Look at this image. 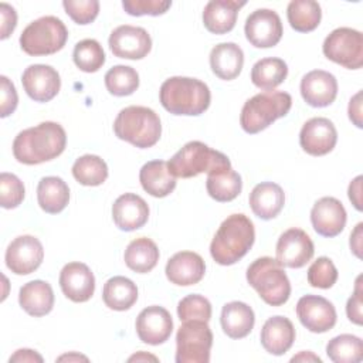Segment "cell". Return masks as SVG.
Returning <instances> with one entry per match:
<instances>
[{"label":"cell","instance_id":"1","mask_svg":"<svg viewBox=\"0 0 363 363\" xmlns=\"http://www.w3.org/2000/svg\"><path fill=\"white\" fill-rule=\"evenodd\" d=\"M67 145V133L57 122H41L21 130L13 140V155L23 164H40L58 157Z\"/></svg>","mask_w":363,"mask_h":363},{"label":"cell","instance_id":"2","mask_svg":"<svg viewBox=\"0 0 363 363\" xmlns=\"http://www.w3.org/2000/svg\"><path fill=\"white\" fill-rule=\"evenodd\" d=\"M255 241V228L245 214H231L218 227L210 254L220 265H233L240 261Z\"/></svg>","mask_w":363,"mask_h":363},{"label":"cell","instance_id":"3","mask_svg":"<svg viewBox=\"0 0 363 363\" xmlns=\"http://www.w3.org/2000/svg\"><path fill=\"white\" fill-rule=\"evenodd\" d=\"M162 106L173 115L197 116L210 106L211 94L203 81L190 77H170L159 91Z\"/></svg>","mask_w":363,"mask_h":363},{"label":"cell","instance_id":"4","mask_svg":"<svg viewBox=\"0 0 363 363\" xmlns=\"http://www.w3.org/2000/svg\"><path fill=\"white\" fill-rule=\"evenodd\" d=\"M116 138L125 140L139 149L155 146L162 135V123L159 115L147 108L132 105L123 108L113 122Z\"/></svg>","mask_w":363,"mask_h":363},{"label":"cell","instance_id":"5","mask_svg":"<svg viewBox=\"0 0 363 363\" xmlns=\"http://www.w3.org/2000/svg\"><path fill=\"white\" fill-rule=\"evenodd\" d=\"M245 277L259 298L271 306H281L291 296L289 278L282 265L271 257H261L252 261L247 268Z\"/></svg>","mask_w":363,"mask_h":363},{"label":"cell","instance_id":"6","mask_svg":"<svg viewBox=\"0 0 363 363\" xmlns=\"http://www.w3.org/2000/svg\"><path fill=\"white\" fill-rule=\"evenodd\" d=\"M292 106V98L284 91H267L245 101L240 125L244 132L254 135L267 129L272 122L284 118Z\"/></svg>","mask_w":363,"mask_h":363},{"label":"cell","instance_id":"7","mask_svg":"<svg viewBox=\"0 0 363 363\" xmlns=\"http://www.w3.org/2000/svg\"><path fill=\"white\" fill-rule=\"evenodd\" d=\"M167 166L174 177L190 179L200 173H208L221 167H231V162L224 153L208 147L206 143L191 140L172 156Z\"/></svg>","mask_w":363,"mask_h":363},{"label":"cell","instance_id":"8","mask_svg":"<svg viewBox=\"0 0 363 363\" xmlns=\"http://www.w3.org/2000/svg\"><path fill=\"white\" fill-rule=\"evenodd\" d=\"M68 40L65 24L54 16H44L31 21L20 35L21 50L33 57L50 55L62 50Z\"/></svg>","mask_w":363,"mask_h":363},{"label":"cell","instance_id":"9","mask_svg":"<svg viewBox=\"0 0 363 363\" xmlns=\"http://www.w3.org/2000/svg\"><path fill=\"white\" fill-rule=\"evenodd\" d=\"M213 332L204 320H184L176 333L177 363H208Z\"/></svg>","mask_w":363,"mask_h":363},{"label":"cell","instance_id":"10","mask_svg":"<svg viewBox=\"0 0 363 363\" xmlns=\"http://www.w3.org/2000/svg\"><path fill=\"white\" fill-rule=\"evenodd\" d=\"M325 57L347 69H359L363 65V35L350 27L333 30L323 41Z\"/></svg>","mask_w":363,"mask_h":363},{"label":"cell","instance_id":"11","mask_svg":"<svg viewBox=\"0 0 363 363\" xmlns=\"http://www.w3.org/2000/svg\"><path fill=\"white\" fill-rule=\"evenodd\" d=\"M244 33L251 45L257 48H269L281 41L284 28L277 11L258 9L247 17Z\"/></svg>","mask_w":363,"mask_h":363},{"label":"cell","instance_id":"12","mask_svg":"<svg viewBox=\"0 0 363 363\" xmlns=\"http://www.w3.org/2000/svg\"><path fill=\"white\" fill-rule=\"evenodd\" d=\"M44 248L38 238L33 235H18L7 247L4 261L7 268L16 275H28L43 262Z\"/></svg>","mask_w":363,"mask_h":363},{"label":"cell","instance_id":"13","mask_svg":"<svg viewBox=\"0 0 363 363\" xmlns=\"http://www.w3.org/2000/svg\"><path fill=\"white\" fill-rule=\"evenodd\" d=\"M296 316L302 326L313 333H325L336 325V309L319 295H303L296 303Z\"/></svg>","mask_w":363,"mask_h":363},{"label":"cell","instance_id":"14","mask_svg":"<svg viewBox=\"0 0 363 363\" xmlns=\"http://www.w3.org/2000/svg\"><path fill=\"white\" fill-rule=\"evenodd\" d=\"M109 48L118 58L142 60L152 50V38L142 27L123 24L116 27L109 35Z\"/></svg>","mask_w":363,"mask_h":363},{"label":"cell","instance_id":"15","mask_svg":"<svg viewBox=\"0 0 363 363\" xmlns=\"http://www.w3.org/2000/svg\"><path fill=\"white\" fill-rule=\"evenodd\" d=\"M275 252V259L282 267L302 268L312 259L315 247L311 237L303 230L294 227L279 235Z\"/></svg>","mask_w":363,"mask_h":363},{"label":"cell","instance_id":"16","mask_svg":"<svg viewBox=\"0 0 363 363\" xmlns=\"http://www.w3.org/2000/svg\"><path fill=\"white\" fill-rule=\"evenodd\" d=\"M26 94L35 102H48L57 96L61 88V78L55 68L45 64H33L21 75Z\"/></svg>","mask_w":363,"mask_h":363},{"label":"cell","instance_id":"17","mask_svg":"<svg viewBox=\"0 0 363 363\" xmlns=\"http://www.w3.org/2000/svg\"><path fill=\"white\" fill-rule=\"evenodd\" d=\"M135 328L138 337L143 343L157 346L170 337L173 332V319L167 309L152 305L140 311Z\"/></svg>","mask_w":363,"mask_h":363},{"label":"cell","instance_id":"18","mask_svg":"<svg viewBox=\"0 0 363 363\" xmlns=\"http://www.w3.org/2000/svg\"><path fill=\"white\" fill-rule=\"evenodd\" d=\"M337 142V130L328 118L316 116L306 121L299 132L301 147L312 156H323L333 150Z\"/></svg>","mask_w":363,"mask_h":363},{"label":"cell","instance_id":"19","mask_svg":"<svg viewBox=\"0 0 363 363\" xmlns=\"http://www.w3.org/2000/svg\"><path fill=\"white\" fill-rule=\"evenodd\" d=\"M347 214L343 204L335 197L319 199L311 210L313 230L322 237H336L346 225Z\"/></svg>","mask_w":363,"mask_h":363},{"label":"cell","instance_id":"20","mask_svg":"<svg viewBox=\"0 0 363 363\" xmlns=\"http://www.w3.org/2000/svg\"><path fill=\"white\" fill-rule=\"evenodd\" d=\"M62 294L72 302H86L95 291V277L84 262H68L60 272Z\"/></svg>","mask_w":363,"mask_h":363},{"label":"cell","instance_id":"21","mask_svg":"<svg viewBox=\"0 0 363 363\" xmlns=\"http://www.w3.org/2000/svg\"><path fill=\"white\" fill-rule=\"evenodd\" d=\"M301 95L313 108L329 106L337 95V81L333 74L323 69H313L301 79Z\"/></svg>","mask_w":363,"mask_h":363},{"label":"cell","instance_id":"22","mask_svg":"<svg viewBox=\"0 0 363 363\" xmlns=\"http://www.w3.org/2000/svg\"><path fill=\"white\" fill-rule=\"evenodd\" d=\"M164 272L172 284L190 286L203 279L206 274V264L197 252L180 251L169 258Z\"/></svg>","mask_w":363,"mask_h":363},{"label":"cell","instance_id":"23","mask_svg":"<svg viewBox=\"0 0 363 363\" xmlns=\"http://www.w3.org/2000/svg\"><path fill=\"white\" fill-rule=\"evenodd\" d=\"M112 218L122 231H135L149 220L147 203L135 193L121 194L112 206Z\"/></svg>","mask_w":363,"mask_h":363},{"label":"cell","instance_id":"24","mask_svg":"<svg viewBox=\"0 0 363 363\" xmlns=\"http://www.w3.org/2000/svg\"><path fill=\"white\" fill-rule=\"evenodd\" d=\"M295 328L292 322L281 315L268 318L261 329V345L262 347L274 356H281L286 353L295 340Z\"/></svg>","mask_w":363,"mask_h":363},{"label":"cell","instance_id":"25","mask_svg":"<svg viewBox=\"0 0 363 363\" xmlns=\"http://www.w3.org/2000/svg\"><path fill=\"white\" fill-rule=\"evenodd\" d=\"M244 6L245 1L211 0L204 6L203 24L213 34H227L234 28L238 10Z\"/></svg>","mask_w":363,"mask_h":363},{"label":"cell","instance_id":"26","mask_svg":"<svg viewBox=\"0 0 363 363\" xmlns=\"http://www.w3.org/2000/svg\"><path fill=\"white\" fill-rule=\"evenodd\" d=\"M285 204L282 187L272 182L258 183L250 193V207L261 220L275 218Z\"/></svg>","mask_w":363,"mask_h":363},{"label":"cell","instance_id":"27","mask_svg":"<svg viewBox=\"0 0 363 363\" xmlns=\"http://www.w3.org/2000/svg\"><path fill=\"white\" fill-rule=\"evenodd\" d=\"M244 65V52L235 43H220L210 52V67L216 77L224 81L235 79Z\"/></svg>","mask_w":363,"mask_h":363},{"label":"cell","instance_id":"28","mask_svg":"<svg viewBox=\"0 0 363 363\" xmlns=\"http://www.w3.org/2000/svg\"><path fill=\"white\" fill-rule=\"evenodd\" d=\"M220 323L223 332L231 339H242L250 335L255 323V315L250 305L233 301L223 306Z\"/></svg>","mask_w":363,"mask_h":363},{"label":"cell","instance_id":"29","mask_svg":"<svg viewBox=\"0 0 363 363\" xmlns=\"http://www.w3.org/2000/svg\"><path fill=\"white\" fill-rule=\"evenodd\" d=\"M20 306L31 316L40 318L52 311L54 292L48 282L34 279L24 284L18 292Z\"/></svg>","mask_w":363,"mask_h":363},{"label":"cell","instance_id":"30","mask_svg":"<svg viewBox=\"0 0 363 363\" xmlns=\"http://www.w3.org/2000/svg\"><path fill=\"white\" fill-rule=\"evenodd\" d=\"M139 182L147 194L159 199L169 196L176 187V177L164 160L145 163L139 172Z\"/></svg>","mask_w":363,"mask_h":363},{"label":"cell","instance_id":"31","mask_svg":"<svg viewBox=\"0 0 363 363\" xmlns=\"http://www.w3.org/2000/svg\"><path fill=\"white\" fill-rule=\"evenodd\" d=\"M206 189L211 199L220 203L234 200L242 190L241 176L231 167H221L207 173Z\"/></svg>","mask_w":363,"mask_h":363},{"label":"cell","instance_id":"32","mask_svg":"<svg viewBox=\"0 0 363 363\" xmlns=\"http://www.w3.org/2000/svg\"><path fill=\"white\" fill-rule=\"evenodd\" d=\"M37 201L48 214L61 213L69 201L68 184L57 176L43 177L37 186Z\"/></svg>","mask_w":363,"mask_h":363},{"label":"cell","instance_id":"33","mask_svg":"<svg viewBox=\"0 0 363 363\" xmlns=\"http://www.w3.org/2000/svg\"><path fill=\"white\" fill-rule=\"evenodd\" d=\"M159 257L160 254L157 245L147 237L132 240L123 254L126 267L138 274L150 272L156 267Z\"/></svg>","mask_w":363,"mask_h":363},{"label":"cell","instance_id":"34","mask_svg":"<svg viewBox=\"0 0 363 363\" xmlns=\"http://www.w3.org/2000/svg\"><path fill=\"white\" fill-rule=\"evenodd\" d=\"M104 303L113 311H128L138 301L136 284L122 275L112 277L104 284L102 289Z\"/></svg>","mask_w":363,"mask_h":363},{"label":"cell","instance_id":"35","mask_svg":"<svg viewBox=\"0 0 363 363\" xmlns=\"http://www.w3.org/2000/svg\"><path fill=\"white\" fill-rule=\"evenodd\" d=\"M288 75V65L284 60L277 57H267L258 60L251 69L252 84L262 91H274L281 85Z\"/></svg>","mask_w":363,"mask_h":363},{"label":"cell","instance_id":"36","mask_svg":"<svg viewBox=\"0 0 363 363\" xmlns=\"http://www.w3.org/2000/svg\"><path fill=\"white\" fill-rule=\"evenodd\" d=\"M289 26L298 33L313 31L322 18V9L313 0H292L286 7Z\"/></svg>","mask_w":363,"mask_h":363},{"label":"cell","instance_id":"37","mask_svg":"<svg viewBox=\"0 0 363 363\" xmlns=\"http://www.w3.org/2000/svg\"><path fill=\"white\" fill-rule=\"evenodd\" d=\"M326 354L335 363H357L363 359V342L359 336L343 333L326 345Z\"/></svg>","mask_w":363,"mask_h":363},{"label":"cell","instance_id":"38","mask_svg":"<svg viewBox=\"0 0 363 363\" xmlns=\"http://www.w3.org/2000/svg\"><path fill=\"white\" fill-rule=\"evenodd\" d=\"M72 176L82 186H101L108 179V166L96 155H84L74 162Z\"/></svg>","mask_w":363,"mask_h":363},{"label":"cell","instance_id":"39","mask_svg":"<svg viewBox=\"0 0 363 363\" xmlns=\"http://www.w3.org/2000/svg\"><path fill=\"white\" fill-rule=\"evenodd\" d=\"M105 86L115 96L132 95L139 86V74L129 65H115L105 74Z\"/></svg>","mask_w":363,"mask_h":363},{"label":"cell","instance_id":"40","mask_svg":"<svg viewBox=\"0 0 363 363\" xmlns=\"http://www.w3.org/2000/svg\"><path fill=\"white\" fill-rule=\"evenodd\" d=\"M72 60L81 71L96 72L105 64V52L96 40L85 38L75 44Z\"/></svg>","mask_w":363,"mask_h":363},{"label":"cell","instance_id":"41","mask_svg":"<svg viewBox=\"0 0 363 363\" xmlns=\"http://www.w3.org/2000/svg\"><path fill=\"white\" fill-rule=\"evenodd\" d=\"M177 316L182 322L194 319L208 322L211 318V303L203 295H187L177 303Z\"/></svg>","mask_w":363,"mask_h":363},{"label":"cell","instance_id":"42","mask_svg":"<svg viewBox=\"0 0 363 363\" xmlns=\"http://www.w3.org/2000/svg\"><path fill=\"white\" fill-rule=\"evenodd\" d=\"M337 281V269L328 257H319L308 269V282L313 288L329 289Z\"/></svg>","mask_w":363,"mask_h":363},{"label":"cell","instance_id":"43","mask_svg":"<svg viewBox=\"0 0 363 363\" xmlns=\"http://www.w3.org/2000/svg\"><path fill=\"white\" fill-rule=\"evenodd\" d=\"M24 184L13 173L3 172L0 174V206L3 208H16L24 200Z\"/></svg>","mask_w":363,"mask_h":363},{"label":"cell","instance_id":"44","mask_svg":"<svg viewBox=\"0 0 363 363\" xmlns=\"http://www.w3.org/2000/svg\"><path fill=\"white\" fill-rule=\"evenodd\" d=\"M62 7L72 21L81 26L92 23L99 13V1L96 0H64Z\"/></svg>","mask_w":363,"mask_h":363},{"label":"cell","instance_id":"45","mask_svg":"<svg viewBox=\"0 0 363 363\" xmlns=\"http://www.w3.org/2000/svg\"><path fill=\"white\" fill-rule=\"evenodd\" d=\"M172 6L170 0H123L122 7L129 16H160Z\"/></svg>","mask_w":363,"mask_h":363},{"label":"cell","instance_id":"46","mask_svg":"<svg viewBox=\"0 0 363 363\" xmlns=\"http://www.w3.org/2000/svg\"><path fill=\"white\" fill-rule=\"evenodd\" d=\"M0 116L7 118L11 115L18 104V96L14 84L6 77H0Z\"/></svg>","mask_w":363,"mask_h":363},{"label":"cell","instance_id":"47","mask_svg":"<svg viewBox=\"0 0 363 363\" xmlns=\"http://www.w3.org/2000/svg\"><path fill=\"white\" fill-rule=\"evenodd\" d=\"M362 305H363V289H362V275L357 277L353 295L347 299L346 303V315L350 322L354 325H362L363 315H362Z\"/></svg>","mask_w":363,"mask_h":363},{"label":"cell","instance_id":"48","mask_svg":"<svg viewBox=\"0 0 363 363\" xmlns=\"http://www.w3.org/2000/svg\"><path fill=\"white\" fill-rule=\"evenodd\" d=\"M0 16H1L0 38L6 40L10 37V34L14 31V28L17 26V13L7 3H1L0 4Z\"/></svg>","mask_w":363,"mask_h":363},{"label":"cell","instance_id":"49","mask_svg":"<svg viewBox=\"0 0 363 363\" xmlns=\"http://www.w3.org/2000/svg\"><path fill=\"white\" fill-rule=\"evenodd\" d=\"M347 113H349V119L353 122V125H356L357 128H362V91L356 92L350 98L349 106H347Z\"/></svg>","mask_w":363,"mask_h":363},{"label":"cell","instance_id":"50","mask_svg":"<svg viewBox=\"0 0 363 363\" xmlns=\"http://www.w3.org/2000/svg\"><path fill=\"white\" fill-rule=\"evenodd\" d=\"M362 180H363L362 176L354 177V179L350 182L349 190H347L349 200L352 201V204L354 206V208L359 210V211H362Z\"/></svg>","mask_w":363,"mask_h":363},{"label":"cell","instance_id":"51","mask_svg":"<svg viewBox=\"0 0 363 363\" xmlns=\"http://www.w3.org/2000/svg\"><path fill=\"white\" fill-rule=\"evenodd\" d=\"M9 362H38L41 363L43 362V356L38 354L35 350H31V349H18L14 352L13 356H10Z\"/></svg>","mask_w":363,"mask_h":363},{"label":"cell","instance_id":"52","mask_svg":"<svg viewBox=\"0 0 363 363\" xmlns=\"http://www.w3.org/2000/svg\"><path fill=\"white\" fill-rule=\"evenodd\" d=\"M363 223H359L354 230L352 231L350 234V250L357 257V258H362V238H363Z\"/></svg>","mask_w":363,"mask_h":363},{"label":"cell","instance_id":"53","mask_svg":"<svg viewBox=\"0 0 363 363\" xmlns=\"http://www.w3.org/2000/svg\"><path fill=\"white\" fill-rule=\"evenodd\" d=\"M291 362H318V363H320L322 360L319 356L313 354L312 352H301L296 356H294L291 359Z\"/></svg>","mask_w":363,"mask_h":363},{"label":"cell","instance_id":"54","mask_svg":"<svg viewBox=\"0 0 363 363\" xmlns=\"http://www.w3.org/2000/svg\"><path fill=\"white\" fill-rule=\"evenodd\" d=\"M128 360H129V362H135V360H136V362H142V360H153V362H157L159 359H157L156 356H153V354H149V353H145V352H139V353L130 356Z\"/></svg>","mask_w":363,"mask_h":363},{"label":"cell","instance_id":"55","mask_svg":"<svg viewBox=\"0 0 363 363\" xmlns=\"http://www.w3.org/2000/svg\"><path fill=\"white\" fill-rule=\"evenodd\" d=\"M57 360L58 362H61V360H68V362L69 360H85V362H88V357H85L82 354H78V353H71V354H62Z\"/></svg>","mask_w":363,"mask_h":363}]
</instances>
